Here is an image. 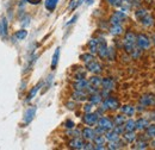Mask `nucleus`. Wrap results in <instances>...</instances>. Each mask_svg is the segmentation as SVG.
Returning <instances> with one entry per match:
<instances>
[{"label":"nucleus","mask_w":155,"mask_h":150,"mask_svg":"<svg viewBox=\"0 0 155 150\" xmlns=\"http://www.w3.org/2000/svg\"><path fill=\"white\" fill-rule=\"evenodd\" d=\"M123 48L128 54H131L136 48V35L133 31H128L125 34L123 39Z\"/></svg>","instance_id":"f257e3e1"},{"label":"nucleus","mask_w":155,"mask_h":150,"mask_svg":"<svg viewBox=\"0 0 155 150\" xmlns=\"http://www.w3.org/2000/svg\"><path fill=\"white\" fill-rule=\"evenodd\" d=\"M136 47L141 50H149L152 47V41L148 35L146 34H138L136 35Z\"/></svg>","instance_id":"f03ea898"},{"label":"nucleus","mask_w":155,"mask_h":150,"mask_svg":"<svg viewBox=\"0 0 155 150\" xmlns=\"http://www.w3.org/2000/svg\"><path fill=\"white\" fill-rule=\"evenodd\" d=\"M140 104H142L147 109L155 106V93H146L143 94V95H141Z\"/></svg>","instance_id":"7ed1b4c3"},{"label":"nucleus","mask_w":155,"mask_h":150,"mask_svg":"<svg viewBox=\"0 0 155 150\" xmlns=\"http://www.w3.org/2000/svg\"><path fill=\"white\" fill-rule=\"evenodd\" d=\"M98 126L103 128L105 131H109V130H112L115 128V123L112 119H110L109 117H100L98 119V123H97Z\"/></svg>","instance_id":"20e7f679"},{"label":"nucleus","mask_w":155,"mask_h":150,"mask_svg":"<svg viewBox=\"0 0 155 150\" xmlns=\"http://www.w3.org/2000/svg\"><path fill=\"white\" fill-rule=\"evenodd\" d=\"M98 119H99V114L97 112L93 113V112H88V113H85V116L82 117V122L84 124L88 125V126H93L96 125L98 123Z\"/></svg>","instance_id":"39448f33"},{"label":"nucleus","mask_w":155,"mask_h":150,"mask_svg":"<svg viewBox=\"0 0 155 150\" xmlns=\"http://www.w3.org/2000/svg\"><path fill=\"white\" fill-rule=\"evenodd\" d=\"M107 51H109V47L106 44V41L104 38H99L98 39V55L100 58H107Z\"/></svg>","instance_id":"423d86ee"},{"label":"nucleus","mask_w":155,"mask_h":150,"mask_svg":"<svg viewBox=\"0 0 155 150\" xmlns=\"http://www.w3.org/2000/svg\"><path fill=\"white\" fill-rule=\"evenodd\" d=\"M127 19V13L124 11H116L110 18V23L112 25H122V23Z\"/></svg>","instance_id":"0eeeda50"},{"label":"nucleus","mask_w":155,"mask_h":150,"mask_svg":"<svg viewBox=\"0 0 155 150\" xmlns=\"http://www.w3.org/2000/svg\"><path fill=\"white\" fill-rule=\"evenodd\" d=\"M86 69L90 72V73H92V74H100L101 73V70H103V67H101V64L97 62V61H91V62H88V63H86Z\"/></svg>","instance_id":"6e6552de"},{"label":"nucleus","mask_w":155,"mask_h":150,"mask_svg":"<svg viewBox=\"0 0 155 150\" xmlns=\"http://www.w3.org/2000/svg\"><path fill=\"white\" fill-rule=\"evenodd\" d=\"M96 136H97L96 130L92 129V128H85V129L81 131V137H82L85 141H87V142H93V139H94Z\"/></svg>","instance_id":"1a4fd4ad"},{"label":"nucleus","mask_w":155,"mask_h":150,"mask_svg":"<svg viewBox=\"0 0 155 150\" xmlns=\"http://www.w3.org/2000/svg\"><path fill=\"white\" fill-rule=\"evenodd\" d=\"M36 111H37L36 106H31V107H29V109L25 111L24 117H23V120H24V123H25V124H30V123L32 122V119L35 118Z\"/></svg>","instance_id":"9d476101"},{"label":"nucleus","mask_w":155,"mask_h":150,"mask_svg":"<svg viewBox=\"0 0 155 150\" xmlns=\"http://www.w3.org/2000/svg\"><path fill=\"white\" fill-rule=\"evenodd\" d=\"M84 145H85L84 138H80V137H74V138L68 143V147H69L71 149H75V150L84 149Z\"/></svg>","instance_id":"9b49d317"},{"label":"nucleus","mask_w":155,"mask_h":150,"mask_svg":"<svg viewBox=\"0 0 155 150\" xmlns=\"http://www.w3.org/2000/svg\"><path fill=\"white\" fill-rule=\"evenodd\" d=\"M149 125H150V122H149L148 118L141 117L136 120V130L137 131H144Z\"/></svg>","instance_id":"f8f14e48"},{"label":"nucleus","mask_w":155,"mask_h":150,"mask_svg":"<svg viewBox=\"0 0 155 150\" xmlns=\"http://www.w3.org/2000/svg\"><path fill=\"white\" fill-rule=\"evenodd\" d=\"M90 87V81L86 79H81V80H77L75 83L73 85V88L75 91H87V88Z\"/></svg>","instance_id":"ddd939ff"},{"label":"nucleus","mask_w":155,"mask_h":150,"mask_svg":"<svg viewBox=\"0 0 155 150\" xmlns=\"http://www.w3.org/2000/svg\"><path fill=\"white\" fill-rule=\"evenodd\" d=\"M101 87L105 91H109V92L112 91L115 88V81H114V79H111V77H103Z\"/></svg>","instance_id":"4468645a"},{"label":"nucleus","mask_w":155,"mask_h":150,"mask_svg":"<svg viewBox=\"0 0 155 150\" xmlns=\"http://www.w3.org/2000/svg\"><path fill=\"white\" fill-rule=\"evenodd\" d=\"M122 136H123L124 142H125V143H128V144L135 143L136 139H137V135L135 133V131H125Z\"/></svg>","instance_id":"2eb2a0df"},{"label":"nucleus","mask_w":155,"mask_h":150,"mask_svg":"<svg viewBox=\"0 0 155 150\" xmlns=\"http://www.w3.org/2000/svg\"><path fill=\"white\" fill-rule=\"evenodd\" d=\"M119 109H120V112L123 113L124 116H127V117H133L136 113V107L133 106V105H124V106H122Z\"/></svg>","instance_id":"dca6fc26"},{"label":"nucleus","mask_w":155,"mask_h":150,"mask_svg":"<svg viewBox=\"0 0 155 150\" xmlns=\"http://www.w3.org/2000/svg\"><path fill=\"white\" fill-rule=\"evenodd\" d=\"M140 23L143 25V26H146V28H152L153 25H154V18H153V16H150L149 13L148 15H146L143 18L140 20Z\"/></svg>","instance_id":"f3484780"},{"label":"nucleus","mask_w":155,"mask_h":150,"mask_svg":"<svg viewBox=\"0 0 155 150\" xmlns=\"http://www.w3.org/2000/svg\"><path fill=\"white\" fill-rule=\"evenodd\" d=\"M72 98L75 101H85L86 99H88L87 93L85 91H74V93L72 94Z\"/></svg>","instance_id":"a211bd4d"},{"label":"nucleus","mask_w":155,"mask_h":150,"mask_svg":"<svg viewBox=\"0 0 155 150\" xmlns=\"http://www.w3.org/2000/svg\"><path fill=\"white\" fill-rule=\"evenodd\" d=\"M88 49H90V53L91 54H93V55H96L98 53V39L97 38H91L90 41H88Z\"/></svg>","instance_id":"6ab92c4d"},{"label":"nucleus","mask_w":155,"mask_h":150,"mask_svg":"<svg viewBox=\"0 0 155 150\" xmlns=\"http://www.w3.org/2000/svg\"><path fill=\"white\" fill-rule=\"evenodd\" d=\"M90 103L91 104H93V105H99V104H101V101H103V95L97 92V93H93V94H90Z\"/></svg>","instance_id":"aec40b11"},{"label":"nucleus","mask_w":155,"mask_h":150,"mask_svg":"<svg viewBox=\"0 0 155 150\" xmlns=\"http://www.w3.org/2000/svg\"><path fill=\"white\" fill-rule=\"evenodd\" d=\"M90 85L91 86H93V87H97V88H99V87H101V81H103V77H100L98 74H94L90 80Z\"/></svg>","instance_id":"412c9836"},{"label":"nucleus","mask_w":155,"mask_h":150,"mask_svg":"<svg viewBox=\"0 0 155 150\" xmlns=\"http://www.w3.org/2000/svg\"><path fill=\"white\" fill-rule=\"evenodd\" d=\"M104 136H105V138H106L107 142H114V141H118V139H119V135L116 133L114 130H109V131H106Z\"/></svg>","instance_id":"4be33fe9"},{"label":"nucleus","mask_w":155,"mask_h":150,"mask_svg":"<svg viewBox=\"0 0 155 150\" xmlns=\"http://www.w3.org/2000/svg\"><path fill=\"white\" fill-rule=\"evenodd\" d=\"M7 29H8V24L6 18H2L0 21V36L6 37L7 36Z\"/></svg>","instance_id":"5701e85b"},{"label":"nucleus","mask_w":155,"mask_h":150,"mask_svg":"<svg viewBox=\"0 0 155 150\" xmlns=\"http://www.w3.org/2000/svg\"><path fill=\"white\" fill-rule=\"evenodd\" d=\"M58 4V0H45L44 1V6H45V8L49 12H53L56 8Z\"/></svg>","instance_id":"b1692460"},{"label":"nucleus","mask_w":155,"mask_h":150,"mask_svg":"<svg viewBox=\"0 0 155 150\" xmlns=\"http://www.w3.org/2000/svg\"><path fill=\"white\" fill-rule=\"evenodd\" d=\"M124 128H125V131H135L136 130V120L134 119H127L125 123H124Z\"/></svg>","instance_id":"393cba45"},{"label":"nucleus","mask_w":155,"mask_h":150,"mask_svg":"<svg viewBox=\"0 0 155 150\" xmlns=\"http://www.w3.org/2000/svg\"><path fill=\"white\" fill-rule=\"evenodd\" d=\"M123 32H124V29H123L122 25H112L111 29H110V34H111L112 36H119V35H122Z\"/></svg>","instance_id":"a878e982"},{"label":"nucleus","mask_w":155,"mask_h":150,"mask_svg":"<svg viewBox=\"0 0 155 150\" xmlns=\"http://www.w3.org/2000/svg\"><path fill=\"white\" fill-rule=\"evenodd\" d=\"M60 53H61V49L60 48H56L55 49V53L53 55V58H51V69H55L56 66L58 63V60H60Z\"/></svg>","instance_id":"bb28decb"},{"label":"nucleus","mask_w":155,"mask_h":150,"mask_svg":"<svg viewBox=\"0 0 155 150\" xmlns=\"http://www.w3.org/2000/svg\"><path fill=\"white\" fill-rule=\"evenodd\" d=\"M106 142H107V141H106V138H105L104 135H97V136L94 137V139H93L94 145H105Z\"/></svg>","instance_id":"cd10ccee"},{"label":"nucleus","mask_w":155,"mask_h":150,"mask_svg":"<svg viewBox=\"0 0 155 150\" xmlns=\"http://www.w3.org/2000/svg\"><path fill=\"white\" fill-rule=\"evenodd\" d=\"M125 120H127V116H124L123 113L122 114H118V116H115V118H114L115 125H124Z\"/></svg>","instance_id":"c85d7f7f"},{"label":"nucleus","mask_w":155,"mask_h":150,"mask_svg":"<svg viewBox=\"0 0 155 150\" xmlns=\"http://www.w3.org/2000/svg\"><path fill=\"white\" fill-rule=\"evenodd\" d=\"M42 85H43V83H42V82H39L37 86H35V87H34V88L30 91V93L28 94V99H26L28 101H30L31 99H34V98H35V95L37 94V92L39 91V88L42 87Z\"/></svg>","instance_id":"c756f323"},{"label":"nucleus","mask_w":155,"mask_h":150,"mask_svg":"<svg viewBox=\"0 0 155 150\" xmlns=\"http://www.w3.org/2000/svg\"><path fill=\"white\" fill-rule=\"evenodd\" d=\"M144 131H146V136L148 138H155V124H150Z\"/></svg>","instance_id":"7c9ffc66"},{"label":"nucleus","mask_w":155,"mask_h":150,"mask_svg":"<svg viewBox=\"0 0 155 150\" xmlns=\"http://www.w3.org/2000/svg\"><path fill=\"white\" fill-rule=\"evenodd\" d=\"M80 60H81L84 63H88V62H91V61L94 60V55L91 54V53H85V54H82V55L80 56Z\"/></svg>","instance_id":"2f4dec72"},{"label":"nucleus","mask_w":155,"mask_h":150,"mask_svg":"<svg viewBox=\"0 0 155 150\" xmlns=\"http://www.w3.org/2000/svg\"><path fill=\"white\" fill-rule=\"evenodd\" d=\"M122 147H123V143L120 142V139H118V141H114V142H109L107 149H120Z\"/></svg>","instance_id":"473e14b6"},{"label":"nucleus","mask_w":155,"mask_h":150,"mask_svg":"<svg viewBox=\"0 0 155 150\" xmlns=\"http://www.w3.org/2000/svg\"><path fill=\"white\" fill-rule=\"evenodd\" d=\"M146 15H148V11H147V10H144V8H138V10H136V12H135L136 19H137L138 21L143 18Z\"/></svg>","instance_id":"72a5a7b5"},{"label":"nucleus","mask_w":155,"mask_h":150,"mask_svg":"<svg viewBox=\"0 0 155 150\" xmlns=\"http://www.w3.org/2000/svg\"><path fill=\"white\" fill-rule=\"evenodd\" d=\"M148 147H149V143L146 142L144 139H141V141H138V142L136 143V145L134 148H135V149H147Z\"/></svg>","instance_id":"f704fd0d"},{"label":"nucleus","mask_w":155,"mask_h":150,"mask_svg":"<svg viewBox=\"0 0 155 150\" xmlns=\"http://www.w3.org/2000/svg\"><path fill=\"white\" fill-rule=\"evenodd\" d=\"M84 1H85V0H72V1H71V4H69V10H71V11L75 10L78 6H80Z\"/></svg>","instance_id":"c9c22d12"},{"label":"nucleus","mask_w":155,"mask_h":150,"mask_svg":"<svg viewBox=\"0 0 155 150\" xmlns=\"http://www.w3.org/2000/svg\"><path fill=\"white\" fill-rule=\"evenodd\" d=\"M16 38L17 39H19V41H23L24 38H26V36H28V31L26 30H19V31H17L16 32Z\"/></svg>","instance_id":"e433bc0d"},{"label":"nucleus","mask_w":155,"mask_h":150,"mask_svg":"<svg viewBox=\"0 0 155 150\" xmlns=\"http://www.w3.org/2000/svg\"><path fill=\"white\" fill-rule=\"evenodd\" d=\"M112 130L116 132V133H118L119 136H122L125 132V128H124V125H115V128Z\"/></svg>","instance_id":"4c0bfd02"},{"label":"nucleus","mask_w":155,"mask_h":150,"mask_svg":"<svg viewBox=\"0 0 155 150\" xmlns=\"http://www.w3.org/2000/svg\"><path fill=\"white\" fill-rule=\"evenodd\" d=\"M67 135L72 136L73 138H74V137H80V135H81V131H79V130H74V128H73V129H68V131H67Z\"/></svg>","instance_id":"58836bf2"},{"label":"nucleus","mask_w":155,"mask_h":150,"mask_svg":"<svg viewBox=\"0 0 155 150\" xmlns=\"http://www.w3.org/2000/svg\"><path fill=\"white\" fill-rule=\"evenodd\" d=\"M106 2L109 5H111V6H115V7L123 5V0H106Z\"/></svg>","instance_id":"ea45409f"},{"label":"nucleus","mask_w":155,"mask_h":150,"mask_svg":"<svg viewBox=\"0 0 155 150\" xmlns=\"http://www.w3.org/2000/svg\"><path fill=\"white\" fill-rule=\"evenodd\" d=\"M115 57H116V51H115V49H114V48H109L107 58H109L110 61H112V60H115Z\"/></svg>","instance_id":"a19ab883"},{"label":"nucleus","mask_w":155,"mask_h":150,"mask_svg":"<svg viewBox=\"0 0 155 150\" xmlns=\"http://www.w3.org/2000/svg\"><path fill=\"white\" fill-rule=\"evenodd\" d=\"M93 104H91V103H87V104H85L84 105V112L85 113H88V112H92V109H93Z\"/></svg>","instance_id":"79ce46f5"},{"label":"nucleus","mask_w":155,"mask_h":150,"mask_svg":"<svg viewBox=\"0 0 155 150\" xmlns=\"http://www.w3.org/2000/svg\"><path fill=\"white\" fill-rule=\"evenodd\" d=\"M64 128H66V129H73V128H75V124H74L73 120L67 119V120L64 122Z\"/></svg>","instance_id":"37998d69"},{"label":"nucleus","mask_w":155,"mask_h":150,"mask_svg":"<svg viewBox=\"0 0 155 150\" xmlns=\"http://www.w3.org/2000/svg\"><path fill=\"white\" fill-rule=\"evenodd\" d=\"M74 77H75V80H81V79H85V72H84V70L78 72L77 74L74 75Z\"/></svg>","instance_id":"c03bdc74"},{"label":"nucleus","mask_w":155,"mask_h":150,"mask_svg":"<svg viewBox=\"0 0 155 150\" xmlns=\"http://www.w3.org/2000/svg\"><path fill=\"white\" fill-rule=\"evenodd\" d=\"M84 149H85V150L94 149V147H93V144H92L91 142H87V143H85V145H84Z\"/></svg>","instance_id":"a18cd8bd"},{"label":"nucleus","mask_w":155,"mask_h":150,"mask_svg":"<svg viewBox=\"0 0 155 150\" xmlns=\"http://www.w3.org/2000/svg\"><path fill=\"white\" fill-rule=\"evenodd\" d=\"M51 81H53V75H49V76H48V79H47V86H45V90H48V88L50 87Z\"/></svg>","instance_id":"49530a36"},{"label":"nucleus","mask_w":155,"mask_h":150,"mask_svg":"<svg viewBox=\"0 0 155 150\" xmlns=\"http://www.w3.org/2000/svg\"><path fill=\"white\" fill-rule=\"evenodd\" d=\"M146 109H147L146 106H143L142 104H138V106L136 107V111H138V112H143V111H144Z\"/></svg>","instance_id":"de8ad7c7"},{"label":"nucleus","mask_w":155,"mask_h":150,"mask_svg":"<svg viewBox=\"0 0 155 150\" xmlns=\"http://www.w3.org/2000/svg\"><path fill=\"white\" fill-rule=\"evenodd\" d=\"M29 4H31V5H38L42 2V0H26Z\"/></svg>","instance_id":"09e8293b"},{"label":"nucleus","mask_w":155,"mask_h":150,"mask_svg":"<svg viewBox=\"0 0 155 150\" xmlns=\"http://www.w3.org/2000/svg\"><path fill=\"white\" fill-rule=\"evenodd\" d=\"M77 19H78V16H74V17L71 19L68 23H66V26H68V25H71V24H74V23L77 21Z\"/></svg>","instance_id":"8fccbe9b"},{"label":"nucleus","mask_w":155,"mask_h":150,"mask_svg":"<svg viewBox=\"0 0 155 150\" xmlns=\"http://www.w3.org/2000/svg\"><path fill=\"white\" fill-rule=\"evenodd\" d=\"M67 106H68V109H71V110L75 109V104H74V103H67Z\"/></svg>","instance_id":"3c124183"},{"label":"nucleus","mask_w":155,"mask_h":150,"mask_svg":"<svg viewBox=\"0 0 155 150\" xmlns=\"http://www.w3.org/2000/svg\"><path fill=\"white\" fill-rule=\"evenodd\" d=\"M149 145H150L152 148H155V138L153 139V141H150V142H149Z\"/></svg>","instance_id":"603ef678"},{"label":"nucleus","mask_w":155,"mask_h":150,"mask_svg":"<svg viewBox=\"0 0 155 150\" xmlns=\"http://www.w3.org/2000/svg\"><path fill=\"white\" fill-rule=\"evenodd\" d=\"M93 1H94V0H86V4H87V5H92Z\"/></svg>","instance_id":"864d4df0"},{"label":"nucleus","mask_w":155,"mask_h":150,"mask_svg":"<svg viewBox=\"0 0 155 150\" xmlns=\"http://www.w3.org/2000/svg\"><path fill=\"white\" fill-rule=\"evenodd\" d=\"M152 42H153V44L155 45V35L153 36V38H152Z\"/></svg>","instance_id":"5fc2aeb1"}]
</instances>
